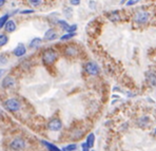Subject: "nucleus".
I'll return each mask as SVG.
<instances>
[{
  "label": "nucleus",
  "instance_id": "12",
  "mask_svg": "<svg viewBox=\"0 0 156 151\" xmlns=\"http://www.w3.org/2000/svg\"><path fill=\"white\" fill-rule=\"evenodd\" d=\"M41 41H42V39L39 38V37H35V38H33L31 40V42H30V48L31 49H36V48H38L39 46H40Z\"/></svg>",
  "mask_w": 156,
  "mask_h": 151
},
{
  "label": "nucleus",
  "instance_id": "17",
  "mask_svg": "<svg viewBox=\"0 0 156 151\" xmlns=\"http://www.w3.org/2000/svg\"><path fill=\"white\" fill-rule=\"evenodd\" d=\"M8 18H9V14H5V15H3L2 17H1V19H0V28H1V29L4 28L5 23L9 21Z\"/></svg>",
  "mask_w": 156,
  "mask_h": 151
},
{
  "label": "nucleus",
  "instance_id": "25",
  "mask_svg": "<svg viewBox=\"0 0 156 151\" xmlns=\"http://www.w3.org/2000/svg\"><path fill=\"white\" fill-rule=\"evenodd\" d=\"M6 64V59L3 58V56H1V64Z\"/></svg>",
  "mask_w": 156,
  "mask_h": 151
},
{
  "label": "nucleus",
  "instance_id": "7",
  "mask_svg": "<svg viewBox=\"0 0 156 151\" xmlns=\"http://www.w3.org/2000/svg\"><path fill=\"white\" fill-rule=\"evenodd\" d=\"M26 53V48L23 44H19L15 49L13 50V54L16 57H21Z\"/></svg>",
  "mask_w": 156,
  "mask_h": 151
},
{
  "label": "nucleus",
  "instance_id": "22",
  "mask_svg": "<svg viewBox=\"0 0 156 151\" xmlns=\"http://www.w3.org/2000/svg\"><path fill=\"white\" fill-rule=\"evenodd\" d=\"M80 1H81V0H69V2L71 3L72 5H75V6H76V5H79Z\"/></svg>",
  "mask_w": 156,
  "mask_h": 151
},
{
  "label": "nucleus",
  "instance_id": "24",
  "mask_svg": "<svg viewBox=\"0 0 156 151\" xmlns=\"http://www.w3.org/2000/svg\"><path fill=\"white\" fill-rule=\"evenodd\" d=\"M34 11L33 10H28V11H22L21 14H28V13H33Z\"/></svg>",
  "mask_w": 156,
  "mask_h": 151
},
{
  "label": "nucleus",
  "instance_id": "8",
  "mask_svg": "<svg viewBox=\"0 0 156 151\" xmlns=\"http://www.w3.org/2000/svg\"><path fill=\"white\" fill-rule=\"evenodd\" d=\"M57 37H58L57 32L55 31V30H53V29H50V30H48V31L44 33L43 39L46 41H53V40H55Z\"/></svg>",
  "mask_w": 156,
  "mask_h": 151
},
{
  "label": "nucleus",
  "instance_id": "27",
  "mask_svg": "<svg viewBox=\"0 0 156 151\" xmlns=\"http://www.w3.org/2000/svg\"><path fill=\"white\" fill-rule=\"evenodd\" d=\"M154 133H155V135H156V128H155V130H154Z\"/></svg>",
  "mask_w": 156,
  "mask_h": 151
},
{
  "label": "nucleus",
  "instance_id": "1",
  "mask_svg": "<svg viewBox=\"0 0 156 151\" xmlns=\"http://www.w3.org/2000/svg\"><path fill=\"white\" fill-rule=\"evenodd\" d=\"M57 59V54L54 50H46L42 54V60L46 62V64H53L55 60Z\"/></svg>",
  "mask_w": 156,
  "mask_h": 151
},
{
  "label": "nucleus",
  "instance_id": "15",
  "mask_svg": "<svg viewBox=\"0 0 156 151\" xmlns=\"http://www.w3.org/2000/svg\"><path fill=\"white\" fill-rule=\"evenodd\" d=\"M74 36H76V33L75 32H72V33H68V34H66V35H62L61 37H60V40H69V39H71V38H73Z\"/></svg>",
  "mask_w": 156,
  "mask_h": 151
},
{
  "label": "nucleus",
  "instance_id": "6",
  "mask_svg": "<svg viewBox=\"0 0 156 151\" xmlns=\"http://www.w3.org/2000/svg\"><path fill=\"white\" fill-rule=\"evenodd\" d=\"M11 148L14 149V150H22L24 147H26V143L21 138H15L12 143H11Z\"/></svg>",
  "mask_w": 156,
  "mask_h": 151
},
{
  "label": "nucleus",
  "instance_id": "13",
  "mask_svg": "<svg viewBox=\"0 0 156 151\" xmlns=\"http://www.w3.org/2000/svg\"><path fill=\"white\" fill-rule=\"evenodd\" d=\"M94 142H95L94 133H90L89 136L87 137V142H85V143L88 144V146H89L90 148H93V146H94Z\"/></svg>",
  "mask_w": 156,
  "mask_h": 151
},
{
  "label": "nucleus",
  "instance_id": "11",
  "mask_svg": "<svg viewBox=\"0 0 156 151\" xmlns=\"http://www.w3.org/2000/svg\"><path fill=\"white\" fill-rule=\"evenodd\" d=\"M41 144L43 145L44 147H46V149L49 151H61L60 149L58 148V147H56L55 145H53V144H51L50 142H46V141H41Z\"/></svg>",
  "mask_w": 156,
  "mask_h": 151
},
{
  "label": "nucleus",
  "instance_id": "16",
  "mask_svg": "<svg viewBox=\"0 0 156 151\" xmlns=\"http://www.w3.org/2000/svg\"><path fill=\"white\" fill-rule=\"evenodd\" d=\"M8 41H9L8 36L4 35V34H1V35H0V46L1 47L5 46V44H8Z\"/></svg>",
  "mask_w": 156,
  "mask_h": 151
},
{
  "label": "nucleus",
  "instance_id": "19",
  "mask_svg": "<svg viewBox=\"0 0 156 151\" xmlns=\"http://www.w3.org/2000/svg\"><path fill=\"white\" fill-rule=\"evenodd\" d=\"M28 3H30L32 6L36 8V6H39V5L42 3V0H28Z\"/></svg>",
  "mask_w": 156,
  "mask_h": 151
},
{
  "label": "nucleus",
  "instance_id": "9",
  "mask_svg": "<svg viewBox=\"0 0 156 151\" xmlns=\"http://www.w3.org/2000/svg\"><path fill=\"white\" fill-rule=\"evenodd\" d=\"M14 86H15V80H14L13 77L8 76L2 80V87L3 88H13Z\"/></svg>",
  "mask_w": 156,
  "mask_h": 151
},
{
  "label": "nucleus",
  "instance_id": "21",
  "mask_svg": "<svg viewBox=\"0 0 156 151\" xmlns=\"http://www.w3.org/2000/svg\"><path fill=\"white\" fill-rule=\"evenodd\" d=\"M139 0H129L128 2H127V6H131V5H134L136 3H138Z\"/></svg>",
  "mask_w": 156,
  "mask_h": 151
},
{
  "label": "nucleus",
  "instance_id": "23",
  "mask_svg": "<svg viewBox=\"0 0 156 151\" xmlns=\"http://www.w3.org/2000/svg\"><path fill=\"white\" fill-rule=\"evenodd\" d=\"M81 147H82V150H83V151H89V149H90V147L88 146L87 143H82Z\"/></svg>",
  "mask_w": 156,
  "mask_h": 151
},
{
  "label": "nucleus",
  "instance_id": "14",
  "mask_svg": "<svg viewBox=\"0 0 156 151\" xmlns=\"http://www.w3.org/2000/svg\"><path fill=\"white\" fill-rule=\"evenodd\" d=\"M77 50H76V48H74V47H72V46H70V47H68L67 49H66V54L67 55H70V56H75L77 54Z\"/></svg>",
  "mask_w": 156,
  "mask_h": 151
},
{
  "label": "nucleus",
  "instance_id": "10",
  "mask_svg": "<svg viewBox=\"0 0 156 151\" xmlns=\"http://www.w3.org/2000/svg\"><path fill=\"white\" fill-rule=\"evenodd\" d=\"M4 30L8 32V33H13V32L16 30V23H15V21L9 20L8 22L5 23Z\"/></svg>",
  "mask_w": 156,
  "mask_h": 151
},
{
  "label": "nucleus",
  "instance_id": "20",
  "mask_svg": "<svg viewBox=\"0 0 156 151\" xmlns=\"http://www.w3.org/2000/svg\"><path fill=\"white\" fill-rule=\"evenodd\" d=\"M77 149V145L76 144H71L69 146L66 147V150L67 151H75Z\"/></svg>",
  "mask_w": 156,
  "mask_h": 151
},
{
  "label": "nucleus",
  "instance_id": "5",
  "mask_svg": "<svg viewBox=\"0 0 156 151\" xmlns=\"http://www.w3.org/2000/svg\"><path fill=\"white\" fill-rule=\"evenodd\" d=\"M149 17H150V14L147 12H137L136 15L134 16V20L139 24H143L149 20Z\"/></svg>",
  "mask_w": 156,
  "mask_h": 151
},
{
  "label": "nucleus",
  "instance_id": "18",
  "mask_svg": "<svg viewBox=\"0 0 156 151\" xmlns=\"http://www.w3.org/2000/svg\"><path fill=\"white\" fill-rule=\"evenodd\" d=\"M58 24H60V26H61V28L63 29L64 31H67V32H68V30H69V28H70V24H68L67 21L59 20V21H58Z\"/></svg>",
  "mask_w": 156,
  "mask_h": 151
},
{
  "label": "nucleus",
  "instance_id": "26",
  "mask_svg": "<svg viewBox=\"0 0 156 151\" xmlns=\"http://www.w3.org/2000/svg\"><path fill=\"white\" fill-rule=\"evenodd\" d=\"M4 3H5V0H1V2H0V6H3Z\"/></svg>",
  "mask_w": 156,
  "mask_h": 151
},
{
  "label": "nucleus",
  "instance_id": "2",
  "mask_svg": "<svg viewBox=\"0 0 156 151\" xmlns=\"http://www.w3.org/2000/svg\"><path fill=\"white\" fill-rule=\"evenodd\" d=\"M4 106L11 112H16V111L20 109V102H18L17 99H15V98H9V99H6L4 102Z\"/></svg>",
  "mask_w": 156,
  "mask_h": 151
},
{
  "label": "nucleus",
  "instance_id": "4",
  "mask_svg": "<svg viewBox=\"0 0 156 151\" xmlns=\"http://www.w3.org/2000/svg\"><path fill=\"white\" fill-rule=\"evenodd\" d=\"M85 71L90 75H97L99 74L100 69L97 66V64H95L94 62H89L85 64Z\"/></svg>",
  "mask_w": 156,
  "mask_h": 151
},
{
  "label": "nucleus",
  "instance_id": "3",
  "mask_svg": "<svg viewBox=\"0 0 156 151\" xmlns=\"http://www.w3.org/2000/svg\"><path fill=\"white\" fill-rule=\"evenodd\" d=\"M61 128H62V123L59 118H53L48 124V129L50 131H53V132H57V131L61 130Z\"/></svg>",
  "mask_w": 156,
  "mask_h": 151
}]
</instances>
